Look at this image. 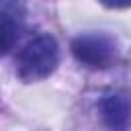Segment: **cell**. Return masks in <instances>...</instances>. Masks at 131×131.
I'll return each instance as SVG.
<instances>
[{"mask_svg":"<svg viewBox=\"0 0 131 131\" xmlns=\"http://www.w3.org/2000/svg\"><path fill=\"white\" fill-rule=\"evenodd\" d=\"M100 119L111 131H127L131 125V100L119 94H108L98 104Z\"/></svg>","mask_w":131,"mask_h":131,"instance_id":"obj_3","label":"cell"},{"mask_svg":"<svg viewBox=\"0 0 131 131\" xmlns=\"http://www.w3.org/2000/svg\"><path fill=\"white\" fill-rule=\"evenodd\" d=\"M59 63V47L51 35L31 39L16 57V74L23 82H39L55 72Z\"/></svg>","mask_w":131,"mask_h":131,"instance_id":"obj_1","label":"cell"},{"mask_svg":"<svg viewBox=\"0 0 131 131\" xmlns=\"http://www.w3.org/2000/svg\"><path fill=\"white\" fill-rule=\"evenodd\" d=\"M16 43V23L6 14L0 12V55H6Z\"/></svg>","mask_w":131,"mask_h":131,"instance_id":"obj_4","label":"cell"},{"mask_svg":"<svg viewBox=\"0 0 131 131\" xmlns=\"http://www.w3.org/2000/svg\"><path fill=\"white\" fill-rule=\"evenodd\" d=\"M72 53L74 57L94 70H106L117 59V43L108 35L90 33L80 35L72 41Z\"/></svg>","mask_w":131,"mask_h":131,"instance_id":"obj_2","label":"cell"},{"mask_svg":"<svg viewBox=\"0 0 131 131\" xmlns=\"http://www.w3.org/2000/svg\"><path fill=\"white\" fill-rule=\"evenodd\" d=\"M104 6H111V8H127L131 6V0H100Z\"/></svg>","mask_w":131,"mask_h":131,"instance_id":"obj_5","label":"cell"}]
</instances>
